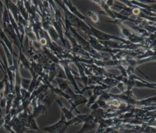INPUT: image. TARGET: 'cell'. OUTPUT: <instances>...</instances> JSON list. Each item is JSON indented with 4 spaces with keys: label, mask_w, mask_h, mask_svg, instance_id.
<instances>
[{
    "label": "cell",
    "mask_w": 156,
    "mask_h": 133,
    "mask_svg": "<svg viewBox=\"0 0 156 133\" xmlns=\"http://www.w3.org/2000/svg\"><path fill=\"white\" fill-rule=\"evenodd\" d=\"M54 2L57 3L63 9L64 12V31H69V27H76L77 29L83 31L86 35L91 34L90 28L89 27V23L82 21L79 18L72 14L67 9L63 1H55Z\"/></svg>",
    "instance_id": "1"
},
{
    "label": "cell",
    "mask_w": 156,
    "mask_h": 133,
    "mask_svg": "<svg viewBox=\"0 0 156 133\" xmlns=\"http://www.w3.org/2000/svg\"><path fill=\"white\" fill-rule=\"evenodd\" d=\"M72 63V61L71 60L68 59H62L60 60L58 64L63 67L66 77V80L68 81H69L74 87V89L77 91V94H83V92H82L81 90L79 89L78 84L76 82V80L74 78V74L72 72V69H71L69 66V63Z\"/></svg>",
    "instance_id": "2"
},
{
    "label": "cell",
    "mask_w": 156,
    "mask_h": 133,
    "mask_svg": "<svg viewBox=\"0 0 156 133\" xmlns=\"http://www.w3.org/2000/svg\"><path fill=\"white\" fill-rule=\"evenodd\" d=\"M110 22H113L117 24L118 25L119 29H121V34L123 35L124 37H125L127 39V41H129L130 43L132 44H140L144 41V38L143 37L138 36L133 33L130 29H127L126 27H125L121 21L119 20H115L114 21H110Z\"/></svg>",
    "instance_id": "3"
},
{
    "label": "cell",
    "mask_w": 156,
    "mask_h": 133,
    "mask_svg": "<svg viewBox=\"0 0 156 133\" xmlns=\"http://www.w3.org/2000/svg\"><path fill=\"white\" fill-rule=\"evenodd\" d=\"M89 27L90 28V32H91L90 35L94 37L96 39H97L99 41H108V40L117 39V40H119V41L122 42L123 43L127 44L129 43V41H127L126 39H124L123 38H120V37H118L115 35L107 34L102 31H101V30L97 29L96 28L93 27L90 24H89Z\"/></svg>",
    "instance_id": "4"
},
{
    "label": "cell",
    "mask_w": 156,
    "mask_h": 133,
    "mask_svg": "<svg viewBox=\"0 0 156 133\" xmlns=\"http://www.w3.org/2000/svg\"><path fill=\"white\" fill-rule=\"evenodd\" d=\"M64 35L66 36L67 39L70 42V50L72 51V53L77 56H82L87 60L91 59L89 53L84 50L76 41L75 39L71 34L69 31H64Z\"/></svg>",
    "instance_id": "5"
},
{
    "label": "cell",
    "mask_w": 156,
    "mask_h": 133,
    "mask_svg": "<svg viewBox=\"0 0 156 133\" xmlns=\"http://www.w3.org/2000/svg\"><path fill=\"white\" fill-rule=\"evenodd\" d=\"M68 126L65 117L63 114L61 113L60 120L52 125L44 127L43 130L48 133H66Z\"/></svg>",
    "instance_id": "6"
},
{
    "label": "cell",
    "mask_w": 156,
    "mask_h": 133,
    "mask_svg": "<svg viewBox=\"0 0 156 133\" xmlns=\"http://www.w3.org/2000/svg\"><path fill=\"white\" fill-rule=\"evenodd\" d=\"M88 37V39H87V40L88 41V43H90V46L95 50L96 51H102V52H108L110 54H111V55L112 56V58L114 56V55L115 54H116L118 53V52L119 50H117V49H114V50H112V49H108L107 48H106L101 43L100 41L98 40L97 39H96L94 37L90 35H87Z\"/></svg>",
    "instance_id": "7"
},
{
    "label": "cell",
    "mask_w": 156,
    "mask_h": 133,
    "mask_svg": "<svg viewBox=\"0 0 156 133\" xmlns=\"http://www.w3.org/2000/svg\"><path fill=\"white\" fill-rule=\"evenodd\" d=\"M9 124L10 126L15 133H34V131H30L29 128H26L24 125L23 122L18 118L17 116H14L10 120Z\"/></svg>",
    "instance_id": "8"
},
{
    "label": "cell",
    "mask_w": 156,
    "mask_h": 133,
    "mask_svg": "<svg viewBox=\"0 0 156 133\" xmlns=\"http://www.w3.org/2000/svg\"><path fill=\"white\" fill-rule=\"evenodd\" d=\"M3 30H4V33H5V35H7V36L10 40L12 43L16 45V47L18 48V49H20V43L19 39L18 38V36H17L16 32H15L14 29H13V27H12L10 24L7 25V27L4 29H3Z\"/></svg>",
    "instance_id": "9"
},
{
    "label": "cell",
    "mask_w": 156,
    "mask_h": 133,
    "mask_svg": "<svg viewBox=\"0 0 156 133\" xmlns=\"http://www.w3.org/2000/svg\"><path fill=\"white\" fill-rule=\"evenodd\" d=\"M63 3L65 4V5H66V7H67V9L69 10V11L73 14L74 15H75L76 16H77V18H79L80 19H81L82 21L85 22L86 23H87V18L84 16L83 14H82L76 8V7H75L71 2V1H63Z\"/></svg>",
    "instance_id": "10"
},
{
    "label": "cell",
    "mask_w": 156,
    "mask_h": 133,
    "mask_svg": "<svg viewBox=\"0 0 156 133\" xmlns=\"http://www.w3.org/2000/svg\"><path fill=\"white\" fill-rule=\"evenodd\" d=\"M0 38L3 41V43L5 44V45L7 46L8 49L10 50V52L12 55V57L15 58H18V55L15 52V50L13 48V45H12V42L9 39V38L7 36L5 33H4L1 25H0Z\"/></svg>",
    "instance_id": "11"
},
{
    "label": "cell",
    "mask_w": 156,
    "mask_h": 133,
    "mask_svg": "<svg viewBox=\"0 0 156 133\" xmlns=\"http://www.w3.org/2000/svg\"><path fill=\"white\" fill-rule=\"evenodd\" d=\"M55 100L56 102L58 103V104L59 105V106L61 109V111H62V113L63 114V115L65 117L66 121H69V120H72L74 117V115L72 113L73 111L71 110V109L69 110V109H67L64 106V104L62 103V100L60 97V98H57V97H55Z\"/></svg>",
    "instance_id": "12"
},
{
    "label": "cell",
    "mask_w": 156,
    "mask_h": 133,
    "mask_svg": "<svg viewBox=\"0 0 156 133\" xmlns=\"http://www.w3.org/2000/svg\"><path fill=\"white\" fill-rule=\"evenodd\" d=\"M83 123V125L82 126L80 129L76 133H83L87 131H91L96 126V123L94 121L90 114Z\"/></svg>",
    "instance_id": "13"
},
{
    "label": "cell",
    "mask_w": 156,
    "mask_h": 133,
    "mask_svg": "<svg viewBox=\"0 0 156 133\" xmlns=\"http://www.w3.org/2000/svg\"><path fill=\"white\" fill-rule=\"evenodd\" d=\"M5 3V5L8 9L9 12L15 20L16 22H18V15H19V10L18 9L14 2H13L11 1H5L4 2Z\"/></svg>",
    "instance_id": "14"
},
{
    "label": "cell",
    "mask_w": 156,
    "mask_h": 133,
    "mask_svg": "<svg viewBox=\"0 0 156 133\" xmlns=\"http://www.w3.org/2000/svg\"><path fill=\"white\" fill-rule=\"evenodd\" d=\"M23 49L21 47H20L19 49V55H18V60L19 63L20 62L21 63V64L24 67V69L27 70H29V69L30 68V61L27 58V57L23 53Z\"/></svg>",
    "instance_id": "15"
},
{
    "label": "cell",
    "mask_w": 156,
    "mask_h": 133,
    "mask_svg": "<svg viewBox=\"0 0 156 133\" xmlns=\"http://www.w3.org/2000/svg\"><path fill=\"white\" fill-rule=\"evenodd\" d=\"M90 114H79L76 117H74L72 120L68 121L67 123L68 126H69L71 124H74V125H77L81 123H83L85 121V120L88 117Z\"/></svg>",
    "instance_id": "16"
},
{
    "label": "cell",
    "mask_w": 156,
    "mask_h": 133,
    "mask_svg": "<svg viewBox=\"0 0 156 133\" xmlns=\"http://www.w3.org/2000/svg\"><path fill=\"white\" fill-rule=\"evenodd\" d=\"M48 81L49 83H51L54 78L57 77V67L56 64L52 63L48 69Z\"/></svg>",
    "instance_id": "17"
},
{
    "label": "cell",
    "mask_w": 156,
    "mask_h": 133,
    "mask_svg": "<svg viewBox=\"0 0 156 133\" xmlns=\"http://www.w3.org/2000/svg\"><path fill=\"white\" fill-rule=\"evenodd\" d=\"M16 5L18 9L20 14L26 21H27L29 18V15L24 7L23 1H18Z\"/></svg>",
    "instance_id": "18"
},
{
    "label": "cell",
    "mask_w": 156,
    "mask_h": 133,
    "mask_svg": "<svg viewBox=\"0 0 156 133\" xmlns=\"http://www.w3.org/2000/svg\"><path fill=\"white\" fill-rule=\"evenodd\" d=\"M2 24H3V29H4L7 25L10 24V17H9V11L7 7L4 5V9L2 12Z\"/></svg>",
    "instance_id": "19"
},
{
    "label": "cell",
    "mask_w": 156,
    "mask_h": 133,
    "mask_svg": "<svg viewBox=\"0 0 156 133\" xmlns=\"http://www.w3.org/2000/svg\"><path fill=\"white\" fill-rule=\"evenodd\" d=\"M46 32L51 41H52L55 43H57L58 39H59V36L54 27L52 25H51Z\"/></svg>",
    "instance_id": "20"
},
{
    "label": "cell",
    "mask_w": 156,
    "mask_h": 133,
    "mask_svg": "<svg viewBox=\"0 0 156 133\" xmlns=\"http://www.w3.org/2000/svg\"><path fill=\"white\" fill-rule=\"evenodd\" d=\"M87 15H88V17L89 18V19H90L95 24H98L99 23V16L96 12H94L93 11H88L87 12Z\"/></svg>",
    "instance_id": "21"
},
{
    "label": "cell",
    "mask_w": 156,
    "mask_h": 133,
    "mask_svg": "<svg viewBox=\"0 0 156 133\" xmlns=\"http://www.w3.org/2000/svg\"><path fill=\"white\" fill-rule=\"evenodd\" d=\"M30 81H31V79H27V78L21 77V88L27 90L29 87Z\"/></svg>",
    "instance_id": "22"
},
{
    "label": "cell",
    "mask_w": 156,
    "mask_h": 133,
    "mask_svg": "<svg viewBox=\"0 0 156 133\" xmlns=\"http://www.w3.org/2000/svg\"><path fill=\"white\" fill-rule=\"evenodd\" d=\"M28 128H29L30 131H37L39 133H41V132L40 131V130L39 129V128H38V126H37V124L36 121H35V118H33L31 120Z\"/></svg>",
    "instance_id": "23"
},
{
    "label": "cell",
    "mask_w": 156,
    "mask_h": 133,
    "mask_svg": "<svg viewBox=\"0 0 156 133\" xmlns=\"http://www.w3.org/2000/svg\"><path fill=\"white\" fill-rule=\"evenodd\" d=\"M7 77V75H4V77L3 79L0 80V101H1V99L2 97V92L4 90V85H5V78ZM0 114H2V108L0 106Z\"/></svg>",
    "instance_id": "24"
},
{
    "label": "cell",
    "mask_w": 156,
    "mask_h": 133,
    "mask_svg": "<svg viewBox=\"0 0 156 133\" xmlns=\"http://www.w3.org/2000/svg\"><path fill=\"white\" fill-rule=\"evenodd\" d=\"M98 97V95H96L94 94H92V95L90 96L89 99L87 100V106L90 107L92 104H93L94 103H96V99Z\"/></svg>",
    "instance_id": "25"
},
{
    "label": "cell",
    "mask_w": 156,
    "mask_h": 133,
    "mask_svg": "<svg viewBox=\"0 0 156 133\" xmlns=\"http://www.w3.org/2000/svg\"><path fill=\"white\" fill-rule=\"evenodd\" d=\"M117 87L123 92L125 91V87H124V84L122 82H119L117 84Z\"/></svg>",
    "instance_id": "26"
},
{
    "label": "cell",
    "mask_w": 156,
    "mask_h": 133,
    "mask_svg": "<svg viewBox=\"0 0 156 133\" xmlns=\"http://www.w3.org/2000/svg\"><path fill=\"white\" fill-rule=\"evenodd\" d=\"M3 124H4V121L0 122V127H1V126L3 125Z\"/></svg>",
    "instance_id": "27"
}]
</instances>
